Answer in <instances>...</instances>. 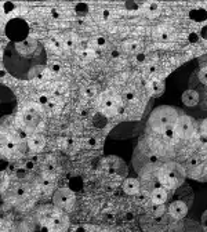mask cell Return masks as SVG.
<instances>
[{
	"label": "cell",
	"mask_w": 207,
	"mask_h": 232,
	"mask_svg": "<svg viewBox=\"0 0 207 232\" xmlns=\"http://www.w3.org/2000/svg\"><path fill=\"white\" fill-rule=\"evenodd\" d=\"M3 65L7 73L19 80H32L47 67V51L34 37L19 43H8L3 53Z\"/></svg>",
	"instance_id": "cell-1"
},
{
	"label": "cell",
	"mask_w": 207,
	"mask_h": 232,
	"mask_svg": "<svg viewBox=\"0 0 207 232\" xmlns=\"http://www.w3.org/2000/svg\"><path fill=\"white\" fill-rule=\"evenodd\" d=\"M184 115L182 109L174 108V106H159L152 112L149 117V126L153 130L163 133L164 130L174 127L175 122L178 120V117Z\"/></svg>",
	"instance_id": "cell-2"
},
{
	"label": "cell",
	"mask_w": 207,
	"mask_h": 232,
	"mask_svg": "<svg viewBox=\"0 0 207 232\" xmlns=\"http://www.w3.org/2000/svg\"><path fill=\"white\" fill-rule=\"evenodd\" d=\"M6 35L10 43H19L26 40L29 35V25L22 18H13L6 25Z\"/></svg>",
	"instance_id": "cell-3"
},
{
	"label": "cell",
	"mask_w": 207,
	"mask_h": 232,
	"mask_svg": "<svg viewBox=\"0 0 207 232\" xmlns=\"http://www.w3.org/2000/svg\"><path fill=\"white\" fill-rule=\"evenodd\" d=\"M17 109V97L11 89L0 83V122L11 116Z\"/></svg>",
	"instance_id": "cell-4"
},
{
	"label": "cell",
	"mask_w": 207,
	"mask_h": 232,
	"mask_svg": "<svg viewBox=\"0 0 207 232\" xmlns=\"http://www.w3.org/2000/svg\"><path fill=\"white\" fill-rule=\"evenodd\" d=\"M189 206L186 202H184V199L181 198H177L174 200H171L167 206V212L171 214L172 219L175 220H182L188 216V212H189Z\"/></svg>",
	"instance_id": "cell-5"
},
{
	"label": "cell",
	"mask_w": 207,
	"mask_h": 232,
	"mask_svg": "<svg viewBox=\"0 0 207 232\" xmlns=\"http://www.w3.org/2000/svg\"><path fill=\"white\" fill-rule=\"evenodd\" d=\"M181 101H182L184 105L189 106V108H193V106H198L200 104V95L196 90L186 89L181 95Z\"/></svg>",
	"instance_id": "cell-6"
},
{
	"label": "cell",
	"mask_w": 207,
	"mask_h": 232,
	"mask_svg": "<svg viewBox=\"0 0 207 232\" xmlns=\"http://www.w3.org/2000/svg\"><path fill=\"white\" fill-rule=\"evenodd\" d=\"M168 199H170L168 191L164 188H160V186H156L151 193V200H152V203H153V206L166 205Z\"/></svg>",
	"instance_id": "cell-7"
},
{
	"label": "cell",
	"mask_w": 207,
	"mask_h": 232,
	"mask_svg": "<svg viewBox=\"0 0 207 232\" xmlns=\"http://www.w3.org/2000/svg\"><path fill=\"white\" fill-rule=\"evenodd\" d=\"M188 18L193 21V22H206L207 21V10L203 7H195V8L189 10L188 13Z\"/></svg>",
	"instance_id": "cell-8"
},
{
	"label": "cell",
	"mask_w": 207,
	"mask_h": 232,
	"mask_svg": "<svg viewBox=\"0 0 207 232\" xmlns=\"http://www.w3.org/2000/svg\"><path fill=\"white\" fill-rule=\"evenodd\" d=\"M141 189V184L137 178H127L123 184V191L127 195H137Z\"/></svg>",
	"instance_id": "cell-9"
},
{
	"label": "cell",
	"mask_w": 207,
	"mask_h": 232,
	"mask_svg": "<svg viewBox=\"0 0 207 232\" xmlns=\"http://www.w3.org/2000/svg\"><path fill=\"white\" fill-rule=\"evenodd\" d=\"M148 87H149V90L152 91V95L153 97H160L164 93L166 86H164V82L160 80V79H151Z\"/></svg>",
	"instance_id": "cell-10"
},
{
	"label": "cell",
	"mask_w": 207,
	"mask_h": 232,
	"mask_svg": "<svg viewBox=\"0 0 207 232\" xmlns=\"http://www.w3.org/2000/svg\"><path fill=\"white\" fill-rule=\"evenodd\" d=\"M198 134L203 144H207V117L198 120Z\"/></svg>",
	"instance_id": "cell-11"
},
{
	"label": "cell",
	"mask_w": 207,
	"mask_h": 232,
	"mask_svg": "<svg viewBox=\"0 0 207 232\" xmlns=\"http://www.w3.org/2000/svg\"><path fill=\"white\" fill-rule=\"evenodd\" d=\"M29 147L32 148V149L39 151V149H41V148L44 147V140H43L41 137H39V136L30 137V138H29Z\"/></svg>",
	"instance_id": "cell-12"
},
{
	"label": "cell",
	"mask_w": 207,
	"mask_h": 232,
	"mask_svg": "<svg viewBox=\"0 0 207 232\" xmlns=\"http://www.w3.org/2000/svg\"><path fill=\"white\" fill-rule=\"evenodd\" d=\"M25 122L28 124H30V126H33V124H36L39 122V115H37V112L34 109H30L28 111L25 113Z\"/></svg>",
	"instance_id": "cell-13"
},
{
	"label": "cell",
	"mask_w": 207,
	"mask_h": 232,
	"mask_svg": "<svg viewBox=\"0 0 207 232\" xmlns=\"http://www.w3.org/2000/svg\"><path fill=\"white\" fill-rule=\"evenodd\" d=\"M106 123H108V116H106L105 113H98V115H95V119H94L95 127H104V126H106Z\"/></svg>",
	"instance_id": "cell-14"
},
{
	"label": "cell",
	"mask_w": 207,
	"mask_h": 232,
	"mask_svg": "<svg viewBox=\"0 0 207 232\" xmlns=\"http://www.w3.org/2000/svg\"><path fill=\"white\" fill-rule=\"evenodd\" d=\"M153 212H155V217H162V216H164V213H166V205L155 206V207H153Z\"/></svg>",
	"instance_id": "cell-15"
},
{
	"label": "cell",
	"mask_w": 207,
	"mask_h": 232,
	"mask_svg": "<svg viewBox=\"0 0 207 232\" xmlns=\"http://www.w3.org/2000/svg\"><path fill=\"white\" fill-rule=\"evenodd\" d=\"M199 39H200V37H199L198 32H191V33L188 35V41L191 44H196L199 41Z\"/></svg>",
	"instance_id": "cell-16"
},
{
	"label": "cell",
	"mask_w": 207,
	"mask_h": 232,
	"mask_svg": "<svg viewBox=\"0 0 207 232\" xmlns=\"http://www.w3.org/2000/svg\"><path fill=\"white\" fill-rule=\"evenodd\" d=\"M198 35H199V37H200V39L207 40V24H204V25H202V26H200V29H199Z\"/></svg>",
	"instance_id": "cell-17"
},
{
	"label": "cell",
	"mask_w": 207,
	"mask_h": 232,
	"mask_svg": "<svg viewBox=\"0 0 207 232\" xmlns=\"http://www.w3.org/2000/svg\"><path fill=\"white\" fill-rule=\"evenodd\" d=\"M4 145H6V148L8 151H14V149H15L17 144H15V141H14V140H11V138H7V140L4 141Z\"/></svg>",
	"instance_id": "cell-18"
},
{
	"label": "cell",
	"mask_w": 207,
	"mask_h": 232,
	"mask_svg": "<svg viewBox=\"0 0 207 232\" xmlns=\"http://www.w3.org/2000/svg\"><path fill=\"white\" fill-rule=\"evenodd\" d=\"M50 71L53 72V73H60L61 72V64L60 62H53V64L50 65Z\"/></svg>",
	"instance_id": "cell-19"
},
{
	"label": "cell",
	"mask_w": 207,
	"mask_h": 232,
	"mask_svg": "<svg viewBox=\"0 0 207 232\" xmlns=\"http://www.w3.org/2000/svg\"><path fill=\"white\" fill-rule=\"evenodd\" d=\"M200 224H202L203 231H204V232H207V210H206V212L202 214V220H200Z\"/></svg>",
	"instance_id": "cell-20"
},
{
	"label": "cell",
	"mask_w": 207,
	"mask_h": 232,
	"mask_svg": "<svg viewBox=\"0 0 207 232\" xmlns=\"http://www.w3.org/2000/svg\"><path fill=\"white\" fill-rule=\"evenodd\" d=\"M135 61L138 62V64H144V62L146 61V54H145V53H138L135 55Z\"/></svg>",
	"instance_id": "cell-21"
},
{
	"label": "cell",
	"mask_w": 207,
	"mask_h": 232,
	"mask_svg": "<svg viewBox=\"0 0 207 232\" xmlns=\"http://www.w3.org/2000/svg\"><path fill=\"white\" fill-rule=\"evenodd\" d=\"M65 46L66 47H73L75 46V37L73 36H69L65 39Z\"/></svg>",
	"instance_id": "cell-22"
},
{
	"label": "cell",
	"mask_w": 207,
	"mask_h": 232,
	"mask_svg": "<svg viewBox=\"0 0 207 232\" xmlns=\"http://www.w3.org/2000/svg\"><path fill=\"white\" fill-rule=\"evenodd\" d=\"M48 95L47 94H41V95H39V102L40 104H43V105H46V104H48Z\"/></svg>",
	"instance_id": "cell-23"
},
{
	"label": "cell",
	"mask_w": 207,
	"mask_h": 232,
	"mask_svg": "<svg viewBox=\"0 0 207 232\" xmlns=\"http://www.w3.org/2000/svg\"><path fill=\"white\" fill-rule=\"evenodd\" d=\"M95 93H97V91H95V89H94V87H88L87 90H86V95L90 97V98H91V97H94V95H95Z\"/></svg>",
	"instance_id": "cell-24"
},
{
	"label": "cell",
	"mask_w": 207,
	"mask_h": 232,
	"mask_svg": "<svg viewBox=\"0 0 207 232\" xmlns=\"http://www.w3.org/2000/svg\"><path fill=\"white\" fill-rule=\"evenodd\" d=\"M134 97H135V93H134V91H127L126 93V100H127V101L134 100Z\"/></svg>",
	"instance_id": "cell-25"
},
{
	"label": "cell",
	"mask_w": 207,
	"mask_h": 232,
	"mask_svg": "<svg viewBox=\"0 0 207 232\" xmlns=\"http://www.w3.org/2000/svg\"><path fill=\"white\" fill-rule=\"evenodd\" d=\"M126 7L130 10H137L138 8V4L137 3H126Z\"/></svg>",
	"instance_id": "cell-26"
},
{
	"label": "cell",
	"mask_w": 207,
	"mask_h": 232,
	"mask_svg": "<svg viewBox=\"0 0 207 232\" xmlns=\"http://www.w3.org/2000/svg\"><path fill=\"white\" fill-rule=\"evenodd\" d=\"M97 43H98V46H105V43H106L105 37L99 36V37H98V39H97Z\"/></svg>",
	"instance_id": "cell-27"
},
{
	"label": "cell",
	"mask_w": 207,
	"mask_h": 232,
	"mask_svg": "<svg viewBox=\"0 0 207 232\" xmlns=\"http://www.w3.org/2000/svg\"><path fill=\"white\" fill-rule=\"evenodd\" d=\"M157 8H159L157 3H151V4H149V10H151V11H156Z\"/></svg>",
	"instance_id": "cell-28"
},
{
	"label": "cell",
	"mask_w": 207,
	"mask_h": 232,
	"mask_svg": "<svg viewBox=\"0 0 207 232\" xmlns=\"http://www.w3.org/2000/svg\"><path fill=\"white\" fill-rule=\"evenodd\" d=\"M160 39H162V40H163V41H166V40H168V39H170V35H168L167 32H163V33H162V35H160Z\"/></svg>",
	"instance_id": "cell-29"
},
{
	"label": "cell",
	"mask_w": 207,
	"mask_h": 232,
	"mask_svg": "<svg viewBox=\"0 0 207 232\" xmlns=\"http://www.w3.org/2000/svg\"><path fill=\"white\" fill-rule=\"evenodd\" d=\"M109 15H110V11H109V10H104V13H102L104 19H108V18H109Z\"/></svg>",
	"instance_id": "cell-30"
},
{
	"label": "cell",
	"mask_w": 207,
	"mask_h": 232,
	"mask_svg": "<svg viewBox=\"0 0 207 232\" xmlns=\"http://www.w3.org/2000/svg\"><path fill=\"white\" fill-rule=\"evenodd\" d=\"M137 48H138V43H133V44L130 46V50H131V51H135Z\"/></svg>",
	"instance_id": "cell-31"
},
{
	"label": "cell",
	"mask_w": 207,
	"mask_h": 232,
	"mask_svg": "<svg viewBox=\"0 0 207 232\" xmlns=\"http://www.w3.org/2000/svg\"><path fill=\"white\" fill-rule=\"evenodd\" d=\"M53 17H55V18H58V17H60V11H58V10H53Z\"/></svg>",
	"instance_id": "cell-32"
},
{
	"label": "cell",
	"mask_w": 207,
	"mask_h": 232,
	"mask_svg": "<svg viewBox=\"0 0 207 232\" xmlns=\"http://www.w3.org/2000/svg\"><path fill=\"white\" fill-rule=\"evenodd\" d=\"M34 232H47V231H44V229H41V231H34Z\"/></svg>",
	"instance_id": "cell-33"
},
{
	"label": "cell",
	"mask_w": 207,
	"mask_h": 232,
	"mask_svg": "<svg viewBox=\"0 0 207 232\" xmlns=\"http://www.w3.org/2000/svg\"><path fill=\"white\" fill-rule=\"evenodd\" d=\"M0 232H3V231H0Z\"/></svg>",
	"instance_id": "cell-34"
}]
</instances>
